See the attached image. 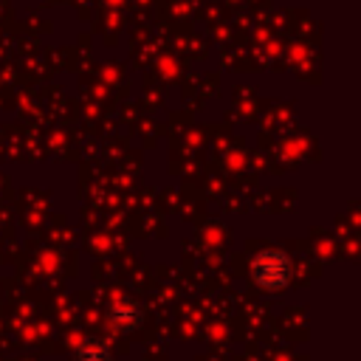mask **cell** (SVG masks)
Wrapping results in <instances>:
<instances>
[{
	"mask_svg": "<svg viewBox=\"0 0 361 361\" xmlns=\"http://www.w3.org/2000/svg\"><path fill=\"white\" fill-rule=\"evenodd\" d=\"M251 276L262 290H285L290 282V257L282 248H265L251 259Z\"/></svg>",
	"mask_w": 361,
	"mask_h": 361,
	"instance_id": "obj_1",
	"label": "cell"
},
{
	"mask_svg": "<svg viewBox=\"0 0 361 361\" xmlns=\"http://www.w3.org/2000/svg\"><path fill=\"white\" fill-rule=\"evenodd\" d=\"M76 361H113V353L107 347V341H85L76 347Z\"/></svg>",
	"mask_w": 361,
	"mask_h": 361,
	"instance_id": "obj_2",
	"label": "cell"
},
{
	"mask_svg": "<svg viewBox=\"0 0 361 361\" xmlns=\"http://www.w3.org/2000/svg\"><path fill=\"white\" fill-rule=\"evenodd\" d=\"M110 322H113L118 330H130V327H135V324L141 322V310L133 307V305H116V307L110 310Z\"/></svg>",
	"mask_w": 361,
	"mask_h": 361,
	"instance_id": "obj_3",
	"label": "cell"
}]
</instances>
